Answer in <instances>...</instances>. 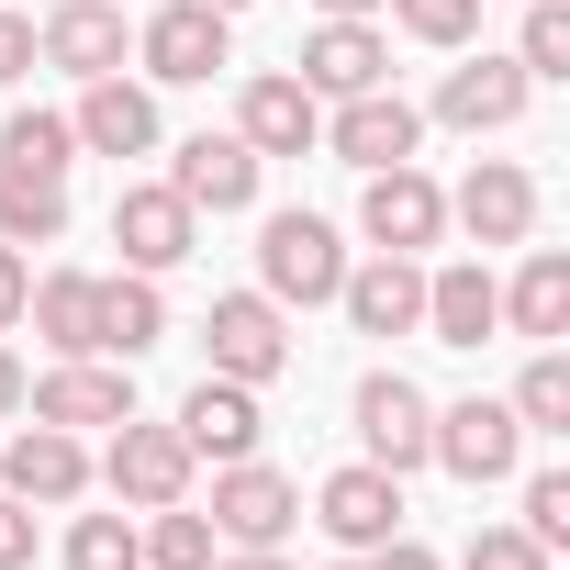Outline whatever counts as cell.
Returning <instances> with one entry per match:
<instances>
[{"label": "cell", "instance_id": "cell-1", "mask_svg": "<svg viewBox=\"0 0 570 570\" xmlns=\"http://www.w3.org/2000/svg\"><path fill=\"white\" fill-rule=\"evenodd\" d=\"M336 279H347V235H336L325 213H268V224H257V292H268L279 314L336 303Z\"/></svg>", "mask_w": 570, "mask_h": 570}, {"label": "cell", "instance_id": "cell-2", "mask_svg": "<svg viewBox=\"0 0 570 570\" xmlns=\"http://www.w3.org/2000/svg\"><path fill=\"white\" fill-rule=\"evenodd\" d=\"M425 470H448V481H470V492L514 481V470H525V425H514V403H492V392L436 403V448H425Z\"/></svg>", "mask_w": 570, "mask_h": 570}, {"label": "cell", "instance_id": "cell-3", "mask_svg": "<svg viewBox=\"0 0 570 570\" xmlns=\"http://www.w3.org/2000/svg\"><path fill=\"white\" fill-rule=\"evenodd\" d=\"M135 57L157 90H202L213 68H235V12H213V0H168V12L135 23Z\"/></svg>", "mask_w": 570, "mask_h": 570}, {"label": "cell", "instance_id": "cell-4", "mask_svg": "<svg viewBox=\"0 0 570 570\" xmlns=\"http://www.w3.org/2000/svg\"><path fill=\"white\" fill-rule=\"evenodd\" d=\"M347 425H358V459H381L392 481H414V470H425V448H436V403H425L403 370H370V381H358V403H347Z\"/></svg>", "mask_w": 570, "mask_h": 570}, {"label": "cell", "instance_id": "cell-5", "mask_svg": "<svg viewBox=\"0 0 570 570\" xmlns=\"http://www.w3.org/2000/svg\"><path fill=\"white\" fill-rule=\"evenodd\" d=\"M190 448H179V425H146V414H124L112 425V448H101V481H112V503L124 514H157V503H190Z\"/></svg>", "mask_w": 570, "mask_h": 570}, {"label": "cell", "instance_id": "cell-6", "mask_svg": "<svg viewBox=\"0 0 570 570\" xmlns=\"http://www.w3.org/2000/svg\"><path fill=\"white\" fill-rule=\"evenodd\" d=\"M303 525V481L292 470H268V459H224L213 470V537L224 548H279Z\"/></svg>", "mask_w": 570, "mask_h": 570}, {"label": "cell", "instance_id": "cell-7", "mask_svg": "<svg viewBox=\"0 0 570 570\" xmlns=\"http://www.w3.org/2000/svg\"><path fill=\"white\" fill-rule=\"evenodd\" d=\"M202 358L224 370V381H279V370H292V314H279L268 292H224L213 314H202Z\"/></svg>", "mask_w": 570, "mask_h": 570}, {"label": "cell", "instance_id": "cell-8", "mask_svg": "<svg viewBox=\"0 0 570 570\" xmlns=\"http://www.w3.org/2000/svg\"><path fill=\"white\" fill-rule=\"evenodd\" d=\"M292 79H303L314 101H347V90H381V79H392V35H381L370 12H325V23L303 35Z\"/></svg>", "mask_w": 570, "mask_h": 570}, {"label": "cell", "instance_id": "cell-9", "mask_svg": "<svg viewBox=\"0 0 570 570\" xmlns=\"http://www.w3.org/2000/svg\"><path fill=\"white\" fill-rule=\"evenodd\" d=\"M414 146H425V112H414L392 79H381V90H347V101L325 112V157H347L358 179H370V168H403Z\"/></svg>", "mask_w": 570, "mask_h": 570}, {"label": "cell", "instance_id": "cell-10", "mask_svg": "<svg viewBox=\"0 0 570 570\" xmlns=\"http://www.w3.org/2000/svg\"><path fill=\"white\" fill-rule=\"evenodd\" d=\"M358 235L381 246V257H425L436 235H448V190L403 157V168H370V190H358Z\"/></svg>", "mask_w": 570, "mask_h": 570}, {"label": "cell", "instance_id": "cell-11", "mask_svg": "<svg viewBox=\"0 0 570 570\" xmlns=\"http://www.w3.org/2000/svg\"><path fill=\"white\" fill-rule=\"evenodd\" d=\"M112 246H124V268L168 279V268L202 246V213H190L168 179H124V190H112Z\"/></svg>", "mask_w": 570, "mask_h": 570}, {"label": "cell", "instance_id": "cell-12", "mask_svg": "<svg viewBox=\"0 0 570 570\" xmlns=\"http://www.w3.org/2000/svg\"><path fill=\"white\" fill-rule=\"evenodd\" d=\"M23 414H35V425H68V436L124 425V414H135V358H57V370L23 392Z\"/></svg>", "mask_w": 570, "mask_h": 570}, {"label": "cell", "instance_id": "cell-13", "mask_svg": "<svg viewBox=\"0 0 570 570\" xmlns=\"http://www.w3.org/2000/svg\"><path fill=\"white\" fill-rule=\"evenodd\" d=\"M68 135H79V157H157L168 146V124H157V90L146 79H79V112H68Z\"/></svg>", "mask_w": 570, "mask_h": 570}, {"label": "cell", "instance_id": "cell-14", "mask_svg": "<svg viewBox=\"0 0 570 570\" xmlns=\"http://www.w3.org/2000/svg\"><path fill=\"white\" fill-rule=\"evenodd\" d=\"M168 425H179V448H190V459H213V470H224V459H257V436H268L257 381H224V370H202V381L179 392V414H168Z\"/></svg>", "mask_w": 570, "mask_h": 570}, {"label": "cell", "instance_id": "cell-15", "mask_svg": "<svg viewBox=\"0 0 570 570\" xmlns=\"http://www.w3.org/2000/svg\"><path fill=\"white\" fill-rule=\"evenodd\" d=\"M0 492H23L35 514H68L90 492V436L68 425H23V436H0Z\"/></svg>", "mask_w": 570, "mask_h": 570}, {"label": "cell", "instance_id": "cell-16", "mask_svg": "<svg viewBox=\"0 0 570 570\" xmlns=\"http://www.w3.org/2000/svg\"><path fill=\"white\" fill-rule=\"evenodd\" d=\"M235 135H246L257 157H314V146H325V101H314L292 68H257V79L235 90Z\"/></svg>", "mask_w": 570, "mask_h": 570}, {"label": "cell", "instance_id": "cell-17", "mask_svg": "<svg viewBox=\"0 0 570 570\" xmlns=\"http://www.w3.org/2000/svg\"><path fill=\"white\" fill-rule=\"evenodd\" d=\"M448 224H459L470 246H525V235H537V179H525L514 157H481V168L448 190Z\"/></svg>", "mask_w": 570, "mask_h": 570}, {"label": "cell", "instance_id": "cell-18", "mask_svg": "<svg viewBox=\"0 0 570 570\" xmlns=\"http://www.w3.org/2000/svg\"><path fill=\"white\" fill-rule=\"evenodd\" d=\"M314 525H325L336 548H381V537H403V481H392L381 459H347V470H325Z\"/></svg>", "mask_w": 570, "mask_h": 570}, {"label": "cell", "instance_id": "cell-19", "mask_svg": "<svg viewBox=\"0 0 570 570\" xmlns=\"http://www.w3.org/2000/svg\"><path fill=\"white\" fill-rule=\"evenodd\" d=\"M336 314L358 336H425V257H381L370 246V268L336 279Z\"/></svg>", "mask_w": 570, "mask_h": 570}, {"label": "cell", "instance_id": "cell-20", "mask_svg": "<svg viewBox=\"0 0 570 570\" xmlns=\"http://www.w3.org/2000/svg\"><path fill=\"white\" fill-rule=\"evenodd\" d=\"M135 57V35H124V12L112 0H57V12L35 23V68H68V79H112Z\"/></svg>", "mask_w": 570, "mask_h": 570}, {"label": "cell", "instance_id": "cell-21", "mask_svg": "<svg viewBox=\"0 0 570 570\" xmlns=\"http://www.w3.org/2000/svg\"><path fill=\"white\" fill-rule=\"evenodd\" d=\"M257 146L246 135H190V146H168V190L190 202V213H246L257 202Z\"/></svg>", "mask_w": 570, "mask_h": 570}, {"label": "cell", "instance_id": "cell-22", "mask_svg": "<svg viewBox=\"0 0 570 570\" xmlns=\"http://www.w3.org/2000/svg\"><path fill=\"white\" fill-rule=\"evenodd\" d=\"M425 336H436V347H492V336H503V279H492L481 257L425 268Z\"/></svg>", "mask_w": 570, "mask_h": 570}, {"label": "cell", "instance_id": "cell-23", "mask_svg": "<svg viewBox=\"0 0 570 570\" xmlns=\"http://www.w3.org/2000/svg\"><path fill=\"white\" fill-rule=\"evenodd\" d=\"M525 101H537V79H525L514 57H470V68L436 79V124H448V135H503Z\"/></svg>", "mask_w": 570, "mask_h": 570}, {"label": "cell", "instance_id": "cell-24", "mask_svg": "<svg viewBox=\"0 0 570 570\" xmlns=\"http://www.w3.org/2000/svg\"><path fill=\"white\" fill-rule=\"evenodd\" d=\"M23 325H35L57 358H101V336H90V325H101V279H90V268H46L35 292H23Z\"/></svg>", "mask_w": 570, "mask_h": 570}, {"label": "cell", "instance_id": "cell-25", "mask_svg": "<svg viewBox=\"0 0 570 570\" xmlns=\"http://www.w3.org/2000/svg\"><path fill=\"white\" fill-rule=\"evenodd\" d=\"M503 325H514L525 347H559V336H570V257H559V246H525V268L503 279Z\"/></svg>", "mask_w": 570, "mask_h": 570}, {"label": "cell", "instance_id": "cell-26", "mask_svg": "<svg viewBox=\"0 0 570 570\" xmlns=\"http://www.w3.org/2000/svg\"><path fill=\"white\" fill-rule=\"evenodd\" d=\"M101 358H146V347H168V292H157V279L146 268H112L101 279Z\"/></svg>", "mask_w": 570, "mask_h": 570}, {"label": "cell", "instance_id": "cell-27", "mask_svg": "<svg viewBox=\"0 0 570 570\" xmlns=\"http://www.w3.org/2000/svg\"><path fill=\"white\" fill-rule=\"evenodd\" d=\"M68 235V179H35V168H0V246H57Z\"/></svg>", "mask_w": 570, "mask_h": 570}, {"label": "cell", "instance_id": "cell-28", "mask_svg": "<svg viewBox=\"0 0 570 570\" xmlns=\"http://www.w3.org/2000/svg\"><path fill=\"white\" fill-rule=\"evenodd\" d=\"M213 514H190V503H157V514H135V559L146 570H213Z\"/></svg>", "mask_w": 570, "mask_h": 570}, {"label": "cell", "instance_id": "cell-29", "mask_svg": "<svg viewBox=\"0 0 570 570\" xmlns=\"http://www.w3.org/2000/svg\"><path fill=\"white\" fill-rule=\"evenodd\" d=\"M503 403H514V425H525V436H570V347H537V358H525V381H514Z\"/></svg>", "mask_w": 570, "mask_h": 570}, {"label": "cell", "instance_id": "cell-30", "mask_svg": "<svg viewBox=\"0 0 570 570\" xmlns=\"http://www.w3.org/2000/svg\"><path fill=\"white\" fill-rule=\"evenodd\" d=\"M0 168L68 179V168H79V135H68V112H12V124H0Z\"/></svg>", "mask_w": 570, "mask_h": 570}, {"label": "cell", "instance_id": "cell-31", "mask_svg": "<svg viewBox=\"0 0 570 570\" xmlns=\"http://www.w3.org/2000/svg\"><path fill=\"white\" fill-rule=\"evenodd\" d=\"M68 570H146L135 559V514H68Z\"/></svg>", "mask_w": 570, "mask_h": 570}, {"label": "cell", "instance_id": "cell-32", "mask_svg": "<svg viewBox=\"0 0 570 570\" xmlns=\"http://www.w3.org/2000/svg\"><path fill=\"white\" fill-rule=\"evenodd\" d=\"M514 68H525V79H570V0H525Z\"/></svg>", "mask_w": 570, "mask_h": 570}, {"label": "cell", "instance_id": "cell-33", "mask_svg": "<svg viewBox=\"0 0 570 570\" xmlns=\"http://www.w3.org/2000/svg\"><path fill=\"white\" fill-rule=\"evenodd\" d=\"M514 525L559 559V548H570V470H525V514H514Z\"/></svg>", "mask_w": 570, "mask_h": 570}, {"label": "cell", "instance_id": "cell-34", "mask_svg": "<svg viewBox=\"0 0 570 570\" xmlns=\"http://www.w3.org/2000/svg\"><path fill=\"white\" fill-rule=\"evenodd\" d=\"M392 23H403L414 46H470V35H481V0H392Z\"/></svg>", "mask_w": 570, "mask_h": 570}, {"label": "cell", "instance_id": "cell-35", "mask_svg": "<svg viewBox=\"0 0 570 570\" xmlns=\"http://www.w3.org/2000/svg\"><path fill=\"white\" fill-rule=\"evenodd\" d=\"M459 570H548V548H537L525 525H481V537L459 548Z\"/></svg>", "mask_w": 570, "mask_h": 570}, {"label": "cell", "instance_id": "cell-36", "mask_svg": "<svg viewBox=\"0 0 570 570\" xmlns=\"http://www.w3.org/2000/svg\"><path fill=\"white\" fill-rule=\"evenodd\" d=\"M0 570H35V503L0 492Z\"/></svg>", "mask_w": 570, "mask_h": 570}, {"label": "cell", "instance_id": "cell-37", "mask_svg": "<svg viewBox=\"0 0 570 570\" xmlns=\"http://www.w3.org/2000/svg\"><path fill=\"white\" fill-rule=\"evenodd\" d=\"M23 292H35V257H23V246H0V336L23 325Z\"/></svg>", "mask_w": 570, "mask_h": 570}, {"label": "cell", "instance_id": "cell-38", "mask_svg": "<svg viewBox=\"0 0 570 570\" xmlns=\"http://www.w3.org/2000/svg\"><path fill=\"white\" fill-rule=\"evenodd\" d=\"M358 559H370V570H448L425 537H381V548H358Z\"/></svg>", "mask_w": 570, "mask_h": 570}, {"label": "cell", "instance_id": "cell-39", "mask_svg": "<svg viewBox=\"0 0 570 570\" xmlns=\"http://www.w3.org/2000/svg\"><path fill=\"white\" fill-rule=\"evenodd\" d=\"M23 68H35V23H23V12H0V90H12Z\"/></svg>", "mask_w": 570, "mask_h": 570}, {"label": "cell", "instance_id": "cell-40", "mask_svg": "<svg viewBox=\"0 0 570 570\" xmlns=\"http://www.w3.org/2000/svg\"><path fill=\"white\" fill-rule=\"evenodd\" d=\"M23 392H35V370L12 358V336H0V425H12V414H23Z\"/></svg>", "mask_w": 570, "mask_h": 570}, {"label": "cell", "instance_id": "cell-41", "mask_svg": "<svg viewBox=\"0 0 570 570\" xmlns=\"http://www.w3.org/2000/svg\"><path fill=\"white\" fill-rule=\"evenodd\" d=\"M213 570H292L279 548H213Z\"/></svg>", "mask_w": 570, "mask_h": 570}, {"label": "cell", "instance_id": "cell-42", "mask_svg": "<svg viewBox=\"0 0 570 570\" xmlns=\"http://www.w3.org/2000/svg\"><path fill=\"white\" fill-rule=\"evenodd\" d=\"M314 12H381V0H314Z\"/></svg>", "mask_w": 570, "mask_h": 570}, {"label": "cell", "instance_id": "cell-43", "mask_svg": "<svg viewBox=\"0 0 570 570\" xmlns=\"http://www.w3.org/2000/svg\"><path fill=\"white\" fill-rule=\"evenodd\" d=\"M336 570H370V559H358V548H336Z\"/></svg>", "mask_w": 570, "mask_h": 570}, {"label": "cell", "instance_id": "cell-44", "mask_svg": "<svg viewBox=\"0 0 570 570\" xmlns=\"http://www.w3.org/2000/svg\"><path fill=\"white\" fill-rule=\"evenodd\" d=\"M213 12H257V0H213Z\"/></svg>", "mask_w": 570, "mask_h": 570}]
</instances>
